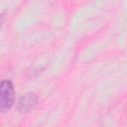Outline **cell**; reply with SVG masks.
Returning <instances> with one entry per match:
<instances>
[{"label": "cell", "mask_w": 127, "mask_h": 127, "mask_svg": "<svg viewBox=\"0 0 127 127\" xmlns=\"http://www.w3.org/2000/svg\"><path fill=\"white\" fill-rule=\"evenodd\" d=\"M14 103V87L10 80H2L0 85V110H10Z\"/></svg>", "instance_id": "1"}, {"label": "cell", "mask_w": 127, "mask_h": 127, "mask_svg": "<svg viewBox=\"0 0 127 127\" xmlns=\"http://www.w3.org/2000/svg\"><path fill=\"white\" fill-rule=\"evenodd\" d=\"M38 101V96L37 94L33 93V92H29L26 93L25 95H23L18 102V110L21 113H26L29 112L31 109H33Z\"/></svg>", "instance_id": "2"}]
</instances>
